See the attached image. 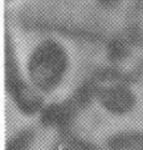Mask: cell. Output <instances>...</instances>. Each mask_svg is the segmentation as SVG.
Listing matches in <instances>:
<instances>
[{
  "instance_id": "1",
  "label": "cell",
  "mask_w": 143,
  "mask_h": 150,
  "mask_svg": "<svg viewBox=\"0 0 143 150\" xmlns=\"http://www.w3.org/2000/svg\"><path fill=\"white\" fill-rule=\"evenodd\" d=\"M65 56L54 42H45L37 49L29 62V73L42 89H51L64 73Z\"/></svg>"
},
{
  "instance_id": "2",
  "label": "cell",
  "mask_w": 143,
  "mask_h": 150,
  "mask_svg": "<svg viewBox=\"0 0 143 150\" xmlns=\"http://www.w3.org/2000/svg\"><path fill=\"white\" fill-rule=\"evenodd\" d=\"M107 105L111 108H126L129 104V97L123 91H113L107 94Z\"/></svg>"
}]
</instances>
